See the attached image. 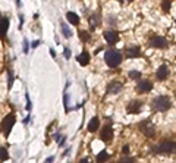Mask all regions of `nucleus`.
<instances>
[{
  "label": "nucleus",
  "mask_w": 176,
  "mask_h": 163,
  "mask_svg": "<svg viewBox=\"0 0 176 163\" xmlns=\"http://www.w3.org/2000/svg\"><path fill=\"white\" fill-rule=\"evenodd\" d=\"M104 60L107 63V66L110 68H118L122 63V54L118 50H107L104 54Z\"/></svg>",
  "instance_id": "obj_1"
},
{
  "label": "nucleus",
  "mask_w": 176,
  "mask_h": 163,
  "mask_svg": "<svg viewBox=\"0 0 176 163\" xmlns=\"http://www.w3.org/2000/svg\"><path fill=\"white\" fill-rule=\"evenodd\" d=\"M170 99L169 97H166V96H158L156 97L154 100H153V107L158 110V112H166V110H169L170 109Z\"/></svg>",
  "instance_id": "obj_2"
},
{
  "label": "nucleus",
  "mask_w": 176,
  "mask_h": 163,
  "mask_svg": "<svg viewBox=\"0 0 176 163\" xmlns=\"http://www.w3.org/2000/svg\"><path fill=\"white\" fill-rule=\"evenodd\" d=\"M153 150H154L156 153H175L176 151V143L175 141L166 140V141L160 143L158 145H156Z\"/></svg>",
  "instance_id": "obj_3"
},
{
  "label": "nucleus",
  "mask_w": 176,
  "mask_h": 163,
  "mask_svg": "<svg viewBox=\"0 0 176 163\" xmlns=\"http://www.w3.org/2000/svg\"><path fill=\"white\" fill-rule=\"evenodd\" d=\"M15 122H16V118H15L13 113L6 115V118H4L3 122H1V131H3L4 135H9V132L12 131V128H13V125H15Z\"/></svg>",
  "instance_id": "obj_4"
},
{
  "label": "nucleus",
  "mask_w": 176,
  "mask_h": 163,
  "mask_svg": "<svg viewBox=\"0 0 176 163\" xmlns=\"http://www.w3.org/2000/svg\"><path fill=\"white\" fill-rule=\"evenodd\" d=\"M150 46L154 47V49H166V47L169 46V43H167V40H166L164 37L156 36L150 40Z\"/></svg>",
  "instance_id": "obj_5"
},
{
  "label": "nucleus",
  "mask_w": 176,
  "mask_h": 163,
  "mask_svg": "<svg viewBox=\"0 0 176 163\" xmlns=\"http://www.w3.org/2000/svg\"><path fill=\"white\" fill-rule=\"evenodd\" d=\"M137 90L140 91V93H148V91L153 90V82H151V81H148V79H142V81H138Z\"/></svg>",
  "instance_id": "obj_6"
},
{
  "label": "nucleus",
  "mask_w": 176,
  "mask_h": 163,
  "mask_svg": "<svg viewBox=\"0 0 176 163\" xmlns=\"http://www.w3.org/2000/svg\"><path fill=\"white\" fill-rule=\"evenodd\" d=\"M100 137H101V140L107 143V141H110L112 138H113V128L110 127V125H106L103 129H101V132H100Z\"/></svg>",
  "instance_id": "obj_7"
},
{
  "label": "nucleus",
  "mask_w": 176,
  "mask_h": 163,
  "mask_svg": "<svg viewBox=\"0 0 176 163\" xmlns=\"http://www.w3.org/2000/svg\"><path fill=\"white\" fill-rule=\"evenodd\" d=\"M125 54H126V57H128V59L138 57V56L141 54L140 46H129V47H126V52H125Z\"/></svg>",
  "instance_id": "obj_8"
},
{
  "label": "nucleus",
  "mask_w": 176,
  "mask_h": 163,
  "mask_svg": "<svg viewBox=\"0 0 176 163\" xmlns=\"http://www.w3.org/2000/svg\"><path fill=\"white\" fill-rule=\"evenodd\" d=\"M122 88L123 84L121 81H112V84H109V87H107V93L109 94H118V93H121Z\"/></svg>",
  "instance_id": "obj_9"
},
{
  "label": "nucleus",
  "mask_w": 176,
  "mask_h": 163,
  "mask_svg": "<svg viewBox=\"0 0 176 163\" xmlns=\"http://www.w3.org/2000/svg\"><path fill=\"white\" fill-rule=\"evenodd\" d=\"M141 131H142V134L147 135V137H153L154 132H156L154 127H153L150 122H142V124H141Z\"/></svg>",
  "instance_id": "obj_10"
},
{
  "label": "nucleus",
  "mask_w": 176,
  "mask_h": 163,
  "mask_svg": "<svg viewBox=\"0 0 176 163\" xmlns=\"http://www.w3.org/2000/svg\"><path fill=\"white\" fill-rule=\"evenodd\" d=\"M104 38L109 44H116V43L119 41V36H118V33H115V31H106Z\"/></svg>",
  "instance_id": "obj_11"
},
{
  "label": "nucleus",
  "mask_w": 176,
  "mask_h": 163,
  "mask_svg": "<svg viewBox=\"0 0 176 163\" xmlns=\"http://www.w3.org/2000/svg\"><path fill=\"white\" fill-rule=\"evenodd\" d=\"M7 30H9V19L0 16V36L4 37L6 33H7Z\"/></svg>",
  "instance_id": "obj_12"
},
{
  "label": "nucleus",
  "mask_w": 176,
  "mask_h": 163,
  "mask_svg": "<svg viewBox=\"0 0 176 163\" xmlns=\"http://www.w3.org/2000/svg\"><path fill=\"white\" fill-rule=\"evenodd\" d=\"M98 128H100V121H98L97 116H94V118L88 122V131H89V132H95Z\"/></svg>",
  "instance_id": "obj_13"
},
{
  "label": "nucleus",
  "mask_w": 176,
  "mask_h": 163,
  "mask_svg": "<svg viewBox=\"0 0 176 163\" xmlns=\"http://www.w3.org/2000/svg\"><path fill=\"white\" fill-rule=\"evenodd\" d=\"M141 110V102L135 100V102H131L128 104V113H138Z\"/></svg>",
  "instance_id": "obj_14"
},
{
  "label": "nucleus",
  "mask_w": 176,
  "mask_h": 163,
  "mask_svg": "<svg viewBox=\"0 0 176 163\" xmlns=\"http://www.w3.org/2000/svg\"><path fill=\"white\" fill-rule=\"evenodd\" d=\"M167 76H169V69H167V66L161 65V66L157 69V78L163 81V79H166Z\"/></svg>",
  "instance_id": "obj_15"
},
{
  "label": "nucleus",
  "mask_w": 176,
  "mask_h": 163,
  "mask_svg": "<svg viewBox=\"0 0 176 163\" xmlns=\"http://www.w3.org/2000/svg\"><path fill=\"white\" fill-rule=\"evenodd\" d=\"M76 59H78V62H79L81 66H85V65H88V62H89V53L88 52H82Z\"/></svg>",
  "instance_id": "obj_16"
},
{
  "label": "nucleus",
  "mask_w": 176,
  "mask_h": 163,
  "mask_svg": "<svg viewBox=\"0 0 176 163\" xmlns=\"http://www.w3.org/2000/svg\"><path fill=\"white\" fill-rule=\"evenodd\" d=\"M66 18L69 21L70 24H73V25H78L79 24V16L75 13V12H68L66 13Z\"/></svg>",
  "instance_id": "obj_17"
},
{
  "label": "nucleus",
  "mask_w": 176,
  "mask_h": 163,
  "mask_svg": "<svg viewBox=\"0 0 176 163\" xmlns=\"http://www.w3.org/2000/svg\"><path fill=\"white\" fill-rule=\"evenodd\" d=\"M109 157H110V154L107 153V151H100L98 154H97V162L98 163H104L109 160Z\"/></svg>",
  "instance_id": "obj_18"
},
{
  "label": "nucleus",
  "mask_w": 176,
  "mask_h": 163,
  "mask_svg": "<svg viewBox=\"0 0 176 163\" xmlns=\"http://www.w3.org/2000/svg\"><path fill=\"white\" fill-rule=\"evenodd\" d=\"M60 27H62V33H63V36L66 37V38H69V37L72 36V33H70V30L68 28V25H66L65 22H62V25H60Z\"/></svg>",
  "instance_id": "obj_19"
},
{
  "label": "nucleus",
  "mask_w": 176,
  "mask_h": 163,
  "mask_svg": "<svg viewBox=\"0 0 176 163\" xmlns=\"http://www.w3.org/2000/svg\"><path fill=\"white\" fill-rule=\"evenodd\" d=\"M7 159H9V153H7V150H6L4 147H1V148H0V160L4 162V160H7Z\"/></svg>",
  "instance_id": "obj_20"
},
{
  "label": "nucleus",
  "mask_w": 176,
  "mask_h": 163,
  "mask_svg": "<svg viewBox=\"0 0 176 163\" xmlns=\"http://www.w3.org/2000/svg\"><path fill=\"white\" fill-rule=\"evenodd\" d=\"M170 6H172L170 0H163V1H161V9H163L164 12H169V10H170Z\"/></svg>",
  "instance_id": "obj_21"
},
{
  "label": "nucleus",
  "mask_w": 176,
  "mask_h": 163,
  "mask_svg": "<svg viewBox=\"0 0 176 163\" xmlns=\"http://www.w3.org/2000/svg\"><path fill=\"white\" fill-rule=\"evenodd\" d=\"M7 76H9V79H7V87L12 88V85H13V73H12L10 69L7 71Z\"/></svg>",
  "instance_id": "obj_22"
},
{
  "label": "nucleus",
  "mask_w": 176,
  "mask_h": 163,
  "mask_svg": "<svg viewBox=\"0 0 176 163\" xmlns=\"http://www.w3.org/2000/svg\"><path fill=\"white\" fill-rule=\"evenodd\" d=\"M79 38H81L84 43H87L88 40H89V34H88L87 31H81V33H79Z\"/></svg>",
  "instance_id": "obj_23"
},
{
  "label": "nucleus",
  "mask_w": 176,
  "mask_h": 163,
  "mask_svg": "<svg viewBox=\"0 0 176 163\" xmlns=\"http://www.w3.org/2000/svg\"><path fill=\"white\" fill-rule=\"evenodd\" d=\"M129 78H132V79H138V78H141V72L140 71H131V72H129Z\"/></svg>",
  "instance_id": "obj_24"
},
{
  "label": "nucleus",
  "mask_w": 176,
  "mask_h": 163,
  "mask_svg": "<svg viewBox=\"0 0 176 163\" xmlns=\"http://www.w3.org/2000/svg\"><path fill=\"white\" fill-rule=\"evenodd\" d=\"M89 21H91V28H95V25L98 24V16H95V15H94V16H91V18H89Z\"/></svg>",
  "instance_id": "obj_25"
},
{
  "label": "nucleus",
  "mask_w": 176,
  "mask_h": 163,
  "mask_svg": "<svg viewBox=\"0 0 176 163\" xmlns=\"http://www.w3.org/2000/svg\"><path fill=\"white\" fill-rule=\"evenodd\" d=\"M119 163H135V160H134L132 157H123Z\"/></svg>",
  "instance_id": "obj_26"
},
{
  "label": "nucleus",
  "mask_w": 176,
  "mask_h": 163,
  "mask_svg": "<svg viewBox=\"0 0 176 163\" xmlns=\"http://www.w3.org/2000/svg\"><path fill=\"white\" fill-rule=\"evenodd\" d=\"M63 53H65V56H66V59H69V57H70V50H69V49H65V50H63Z\"/></svg>",
  "instance_id": "obj_27"
},
{
  "label": "nucleus",
  "mask_w": 176,
  "mask_h": 163,
  "mask_svg": "<svg viewBox=\"0 0 176 163\" xmlns=\"http://www.w3.org/2000/svg\"><path fill=\"white\" fill-rule=\"evenodd\" d=\"M122 151L125 153V154H129V145H125L122 148Z\"/></svg>",
  "instance_id": "obj_28"
},
{
  "label": "nucleus",
  "mask_w": 176,
  "mask_h": 163,
  "mask_svg": "<svg viewBox=\"0 0 176 163\" xmlns=\"http://www.w3.org/2000/svg\"><path fill=\"white\" fill-rule=\"evenodd\" d=\"M24 52L25 53L28 52V43H27V40H24Z\"/></svg>",
  "instance_id": "obj_29"
},
{
  "label": "nucleus",
  "mask_w": 176,
  "mask_h": 163,
  "mask_svg": "<svg viewBox=\"0 0 176 163\" xmlns=\"http://www.w3.org/2000/svg\"><path fill=\"white\" fill-rule=\"evenodd\" d=\"M53 160H54V157H53V156H52V157H49V159H47V160H46V162H44V163H52Z\"/></svg>",
  "instance_id": "obj_30"
},
{
  "label": "nucleus",
  "mask_w": 176,
  "mask_h": 163,
  "mask_svg": "<svg viewBox=\"0 0 176 163\" xmlns=\"http://www.w3.org/2000/svg\"><path fill=\"white\" fill-rule=\"evenodd\" d=\"M38 44H40V41H34V43H33V47H37V46H38Z\"/></svg>",
  "instance_id": "obj_31"
},
{
  "label": "nucleus",
  "mask_w": 176,
  "mask_h": 163,
  "mask_svg": "<svg viewBox=\"0 0 176 163\" xmlns=\"http://www.w3.org/2000/svg\"><path fill=\"white\" fill-rule=\"evenodd\" d=\"M79 163H89V160H88V159H82Z\"/></svg>",
  "instance_id": "obj_32"
},
{
  "label": "nucleus",
  "mask_w": 176,
  "mask_h": 163,
  "mask_svg": "<svg viewBox=\"0 0 176 163\" xmlns=\"http://www.w3.org/2000/svg\"><path fill=\"white\" fill-rule=\"evenodd\" d=\"M129 1H132V0H129Z\"/></svg>",
  "instance_id": "obj_33"
}]
</instances>
